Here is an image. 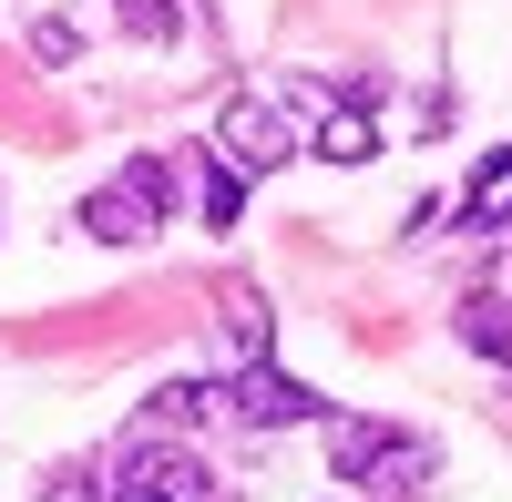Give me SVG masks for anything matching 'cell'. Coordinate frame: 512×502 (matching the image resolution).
Returning <instances> with one entry per match:
<instances>
[{
	"mask_svg": "<svg viewBox=\"0 0 512 502\" xmlns=\"http://www.w3.org/2000/svg\"><path fill=\"white\" fill-rule=\"evenodd\" d=\"M164 216H175V164H164V154H134L113 185L82 195V216H72V226L93 236V246H144Z\"/></svg>",
	"mask_w": 512,
	"mask_h": 502,
	"instance_id": "cell-1",
	"label": "cell"
},
{
	"mask_svg": "<svg viewBox=\"0 0 512 502\" xmlns=\"http://www.w3.org/2000/svg\"><path fill=\"white\" fill-rule=\"evenodd\" d=\"M205 144H216L236 175H277V164H297V123H287V103H267V93H226Z\"/></svg>",
	"mask_w": 512,
	"mask_h": 502,
	"instance_id": "cell-2",
	"label": "cell"
},
{
	"mask_svg": "<svg viewBox=\"0 0 512 502\" xmlns=\"http://www.w3.org/2000/svg\"><path fill=\"white\" fill-rule=\"evenodd\" d=\"M328 472L338 482H420L431 472V441H410V431H390V421H328Z\"/></svg>",
	"mask_w": 512,
	"mask_h": 502,
	"instance_id": "cell-3",
	"label": "cell"
},
{
	"mask_svg": "<svg viewBox=\"0 0 512 502\" xmlns=\"http://www.w3.org/2000/svg\"><path fill=\"white\" fill-rule=\"evenodd\" d=\"M226 421L236 431H297V421H328V400L297 380V369L256 359V369H226Z\"/></svg>",
	"mask_w": 512,
	"mask_h": 502,
	"instance_id": "cell-4",
	"label": "cell"
},
{
	"mask_svg": "<svg viewBox=\"0 0 512 502\" xmlns=\"http://www.w3.org/2000/svg\"><path fill=\"white\" fill-rule=\"evenodd\" d=\"M205 421H226V380H164V390L144 400V421H134V431L175 441V431H205Z\"/></svg>",
	"mask_w": 512,
	"mask_h": 502,
	"instance_id": "cell-5",
	"label": "cell"
},
{
	"mask_svg": "<svg viewBox=\"0 0 512 502\" xmlns=\"http://www.w3.org/2000/svg\"><path fill=\"white\" fill-rule=\"evenodd\" d=\"M216 339H226V369H256V359H267V298H256L246 277L216 298Z\"/></svg>",
	"mask_w": 512,
	"mask_h": 502,
	"instance_id": "cell-6",
	"label": "cell"
},
{
	"mask_svg": "<svg viewBox=\"0 0 512 502\" xmlns=\"http://www.w3.org/2000/svg\"><path fill=\"white\" fill-rule=\"evenodd\" d=\"M246 185H256V175H236V164L205 144V164H195V216L216 226V236H236V226H246Z\"/></svg>",
	"mask_w": 512,
	"mask_h": 502,
	"instance_id": "cell-7",
	"label": "cell"
},
{
	"mask_svg": "<svg viewBox=\"0 0 512 502\" xmlns=\"http://www.w3.org/2000/svg\"><path fill=\"white\" fill-rule=\"evenodd\" d=\"M318 164H369L379 154V123H369V103H338L328 123H318V144H308Z\"/></svg>",
	"mask_w": 512,
	"mask_h": 502,
	"instance_id": "cell-8",
	"label": "cell"
},
{
	"mask_svg": "<svg viewBox=\"0 0 512 502\" xmlns=\"http://www.w3.org/2000/svg\"><path fill=\"white\" fill-rule=\"evenodd\" d=\"M461 349H482V359H512V298H461Z\"/></svg>",
	"mask_w": 512,
	"mask_h": 502,
	"instance_id": "cell-9",
	"label": "cell"
},
{
	"mask_svg": "<svg viewBox=\"0 0 512 502\" xmlns=\"http://www.w3.org/2000/svg\"><path fill=\"white\" fill-rule=\"evenodd\" d=\"M113 31H123V41H175L185 11H175V0H113Z\"/></svg>",
	"mask_w": 512,
	"mask_h": 502,
	"instance_id": "cell-10",
	"label": "cell"
},
{
	"mask_svg": "<svg viewBox=\"0 0 512 502\" xmlns=\"http://www.w3.org/2000/svg\"><path fill=\"white\" fill-rule=\"evenodd\" d=\"M31 62H52V72H62V62H82V21L41 11V21H31Z\"/></svg>",
	"mask_w": 512,
	"mask_h": 502,
	"instance_id": "cell-11",
	"label": "cell"
},
{
	"mask_svg": "<svg viewBox=\"0 0 512 502\" xmlns=\"http://www.w3.org/2000/svg\"><path fill=\"white\" fill-rule=\"evenodd\" d=\"M502 226H512V175L492 195H461V236H502Z\"/></svg>",
	"mask_w": 512,
	"mask_h": 502,
	"instance_id": "cell-12",
	"label": "cell"
},
{
	"mask_svg": "<svg viewBox=\"0 0 512 502\" xmlns=\"http://www.w3.org/2000/svg\"><path fill=\"white\" fill-rule=\"evenodd\" d=\"M41 502H103V492H93V472H62V482L41 492Z\"/></svg>",
	"mask_w": 512,
	"mask_h": 502,
	"instance_id": "cell-13",
	"label": "cell"
}]
</instances>
